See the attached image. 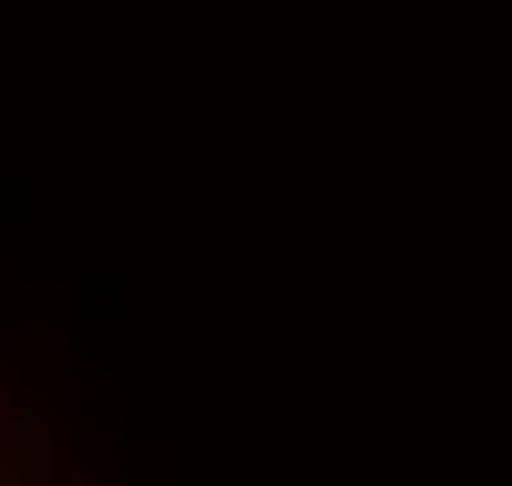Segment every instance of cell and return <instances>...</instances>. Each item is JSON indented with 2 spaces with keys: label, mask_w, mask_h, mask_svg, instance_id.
I'll use <instances>...</instances> for the list:
<instances>
[{
  "label": "cell",
  "mask_w": 512,
  "mask_h": 486,
  "mask_svg": "<svg viewBox=\"0 0 512 486\" xmlns=\"http://www.w3.org/2000/svg\"><path fill=\"white\" fill-rule=\"evenodd\" d=\"M79 486H119V473H112L99 454H86V467H79Z\"/></svg>",
  "instance_id": "cell-1"
}]
</instances>
